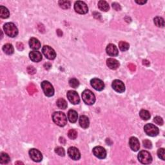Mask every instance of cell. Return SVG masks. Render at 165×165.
Instances as JSON below:
<instances>
[{
	"instance_id": "ba28073f",
	"label": "cell",
	"mask_w": 165,
	"mask_h": 165,
	"mask_svg": "<svg viewBox=\"0 0 165 165\" xmlns=\"http://www.w3.org/2000/svg\"><path fill=\"white\" fill-rule=\"evenodd\" d=\"M42 52L44 54V56H45L47 59L50 60H53L56 57V53L55 52L54 50L51 48L50 46L48 45H44L43 48H42Z\"/></svg>"
},
{
	"instance_id": "9c48e42d",
	"label": "cell",
	"mask_w": 165,
	"mask_h": 165,
	"mask_svg": "<svg viewBox=\"0 0 165 165\" xmlns=\"http://www.w3.org/2000/svg\"><path fill=\"white\" fill-rule=\"evenodd\" d=\"M67 96L69 101L73 104H77L79 103L80 102L79 96L75 91L69 90L67 94Z\"/></svg>"
},
{
	"instance_id": "74e56055",
	"label": "cell",
	"mask_w": 165,
	"mask_h": 165,
	"mask_svg": "<svg viewBox=\"0 0 165 165\" xmlns=\"http://www.w3.org/2000/svg\"><path fill=\"white\" fill-rule=\"evenodd\" d=\"M27 71L28 72V74L32 75V74H34L36 72V70L34 67L30 66L27 68Z\"/></svg>"
},
{
	"instance_id": "836d02e7",
	"label": "cell",
	"mask_w": 165,
	"mask_h": 165,
	"mask_svg": "<svg viewBox=\"0 0 165 165\" xmlns=\"http://www.w3.org/2000/svg\"><path fill=\"white\" fill-rule=\"evenodd\" d=\"M55 152L59 156L63 157L65 155V151L63 148L62 147H57L55 148Z\"/></svg>"
},
{
	"instance_id": "e575fe53",
	"label": "cell",
	"mask_w": 165,
	"mask_h": 165,
	"mask_svg": "<svg viewBox=\"0 0 165 165\" xmlns=\"http://www.w3.org/2000/svg\"><path fill=\"white\" fill-rule=\"evenodd\" d=\"M158 156L159 158H160L161 160L164 161L165 158V152H164V148H159L158 150Z\"/></svg>"
},
{
	"instance_id": "ac0fdd59",
	"label": "cell",
	"mask_w": 165,
	"mask_h": 165,
	"mask_svg": "<svg viewBox=\"0 0 165 165\" xmlns=\"http://www.w3.org/2000/svg\"><path fill=\"white\" fill-rule=\"evenodd\" d=\"M106 65L108 67L109 69L112 70H116L119 67V61L114 58H109L106 60Z\"/></svg>"
},
{
	"instance_id": "1f68e13d",
	"label": "cell",
	"mask_w": 165,
	"mask_h": 165,
	"mask_svg": "<svg viewBox=\"0 0 165 165\" xmlns=\"http://www.w3.org/2000/svg\"><path fill=\"white\" fill-rule=\"evenodd\" d=\"M68 136L70 139H75L77 137V132L76 130H75L74 129H71L69 131V133H68Z\"/></svg>"
},
{
	"instance_id": "52a82bcc",
	"label": "cell",
	"mask_w": 165,
	"mask_h": 165,
	"mask_svg": "<svg viewBox=\"0 0 165 165\" xmlns=\"http://www.w3.org/2000/svg\"><path fill=\"white\" fill-rule=\"evenodd\" d=\"M74 10L75 12L80 14H85L88 12L87 5L81 1H77L75 3Z\"/></svg>"
},
{
	"instance_id": "d590c367",
	"label": "cell",
	"mask_w": 165,
	"mask_h": 165,
	"mask_svg": "<svg viewBox=\"0 0 165 165\" xmlns=\"http://www.w3.org/2000/svg\"><path fill=\"white\" fill-rule=\"evenodd\" d=\"M143 144L144 147H145L146 148L150 149L152 147V142L150 140H148V139L144 140L143 141Z\"/></svg>"
},
{
	"instance_id": "60d3db41",
	"label": "cell",
	"mask_w": 165,
	"mask_h": 165,
	"mask_svg": "<svg viewBox=\"0 0 165 165\" xmlns=\"http://www.w3.org/2000/svg\"><path fill=\"white\" fill-rule=\"evenodd\" d=\"M128 69H130L132 72L135 71V69H136L135 65H134L133 64L130 63V64L128 65Z\"/></svg>"
},
{
	"instance_id": "d6a6232c",
	"label": "cell",
	"mask_w": 165,
	"mask_h": 165,
	"mask_svg": "<svg viewBox=\"0 0 165 165\" xmlns=\"http://www.w3.org/2000/svg\"><path fill=\"white\" fill-rule=\"evenodd\" d=\"M27 91L28 92V93H29L30 95H32L33 94L36 93L38 90L34 85H33V84H30V85H28V86L27 87Z\"/></svg>"
},
{
	"instance_id": "484cf974",
	"label": "cell",
	"mask_w": 165,
	"mask_h": 165,
	"mask_svg": "<svg viewBox=\"0 0 165 165\" xmlns=\"http://www.w3.org/2000/svg\"><path fill=\"white\" fill-rule=\"evenodd\" d=\"M56 104H57V106H58V108H59L60 109H63V110L66 109L68 106L67 101L63 98H59L57 99L56 101Z\"/></svg>"
},
{
	"instance_id": "f1b7e54d",
	"label": "cell",
	"mask_w": 165,
	"mask_h": 165,
	"mask_svg": "<svg viewBox=\"0 0 165 165\" xmlns=\"http://www.w3.org/2000/svg\"><path fill=\"white\" fill-rule=\"evenodd\" d=\"M130 44L128 43L127 42H125L123 41H120L119 43V48L123 52H125L129 49Z\"/></svg>"
},
{
	"instance_id": "4316f807",
	"label": "cell",
	"mask_w": 165,
	"mask_h": 165,
	"mask_svg": "<svg viewBox=\"0 0 165 165\" xmlns=\"http://www.w3.org/2000/svg\"><path fill=\"white\" fill-rule=\"evenodd\" d=\"M154 24H155L157 27L163 28L164 27V21L163 18L161 17H156L154 19Z\"/></svg>"
},
{
	"instance_id": "ffe728a7",
	"label": "cell",
	"mask_w": 165,
	"mask_h": 165,
	"mask_svg": "<svg viewBox=\"0 0 165 165\" xmlns=\"http://www.w3.org/2000/svg\"><path fill=\"white\" fill-rule=\"evenodd\" d=\"M29 45L30 48L34 50H38L41 48L40 41L35 38H32L30 39Z\"/></svg>"
},
{
	"instance_id": "d4e9b609",
	"label": "cell",
	"mask_w": 165,
	"mask_h": 165,
	"mask_svg": "<svg viewBox=\"0 0 165 165\" xmlns=\"http://www.w3.org/2000/svg\"><path fill=\"white\" fill-rule=\"evenodd\" d=\"M10 161V158L7 154L1 152L0 155V163L2 164H8Z\"/></svg>"
},
{
	"instance_id": "e0dca14e",
	"label": "cell",
	"mask_w": 165,
	"mask_h": 165,
	"mask_svg": "<svg viewBox=\"0 0 165 165\" xmlns=\"http://www.w3.org/2000/svg\"><path fill=\"white\" fill-rule=\"evenodd\" d=\"M29 57L30 59L32 60L33 62H36V63H38L41 61L42 60V54L41 52L36 51H34L30 52L29 54Z\"/></svg>"
},
{
	"instance_id": "4fadbf2b",
	"label": "cell",
	"mask_w": 165,
	"mask_h": 165,
	"mask_svg": "<svg viewBox=\"0 0 165 165\" xmlns=\"http://www.w3.org/2000/svg\"><path fill=\"white\" fill-rule=\"evenodd\" d=\"M68 154L70 158L74 161H77L81 158V154L77 148L72 146L68 150Z\"/></svg>"
},
{
	"instance_id": "cb8c5ba5",
	"label": "cell",
	"mask_w": 165,
	"mask_h": 165,
	"mask_svg": "<svg viewBox=\"0 0 165 165\" xmlns=\"http://www.w3.org/2000/svg\"><path fill=\"white\" fill-rule=\"evenodd\" d=\"M10 12L6 7L3 6L0 7V17L3 19H7L9 17Z\"/></svg>"
},
{
	"instance_id": "603a6c76",
	"label": "cell",
	"mask_w": 165,
	"mask_h": 165,
	"mask_svg": "<svg viewBox=\"0 0 165 165\" xmlns=\"http://www.w3.org/2000/svg\"><path fill=\"white\" fill-rule=\"evenodd\" d=\"M98 8L99 10L103 12H107L110 9L108 3L103 0H101L98 2Z\"/></svg>"
},
{
	"instance_id": "9a60e30c",
	"label": "cell",
	"mask_w": 165,
	"mask_h": 165,
	"mask_svg": "<svg viewBox=\"0 0 165 165\" xmlns=\"http://www.w3.org/2000/svg\"><path fill=\"white\" fill-rule=\"evenodd\" d=\"M106 52L108 55L110 56L116 57L119 54L118 49L117 46L114 44H109L106 48Z\"/></svg>"
},
{
	"instance_id": "4dcf8cb0",
	"label": "cell",
	"mask_w": 165,
	"mask_h": 165,
	"mask_svg": "<svg viewBox=\"0 0 165 165\" xmlns=\"http://www.w3.org/2000/svg\"><path fill=\"white\" fill-rule=\"evenodd\" d=\"M69 85L72 88H77L79 85V82L75 78H72L69 80Z\"/></svg>"
},
{
	"instance_id": "83f0119b",
	"label": "cell",
	"mask_w": 165,
	"mask_h": 165,
	"mask_svg": "<svg viewBox=\"0 0 165 165\" xmlns=\"http://www.w3.org/2000/svg\"><path fill=\"white\" fill-rule=\"evenodd\" d=\"M139 116L143 120H145V121H147L151 117L150 112L148 110H141L139 112Z\"/></svg>"
},
{
	"instance_id": "7a4b0ae2",
	"label": "cell",
	"mask_w": 165,
	"mask_h": 165,
	"mask_svg": "<svg viewBox=\"0 0 165 165\" xmlns=\"http://www.w3.org/2000/svg\"><path fill=\"white\" fill-rule=\"evenodd\" d=\"M5 33L10 38H14L18 34V29L13 23H7L3 26Z\"/></svg>"
},
{
	"instance_id": "7bdbcfd3",
	"label": "cell",
	"mask_w": 165,
	"mask_h": 165,
	"mask_svg": "<svg viewBox=\"0 0 165 165\" xmlns=\"http://www.w3.org/2000/svg\"><path fill=\"white\" fill-rule=\"evenodd\" d=\"M147 2L146 1H135V3H137L139 5H144Z\"/></svg>"
},
{
	"instance_id": "d6986e66",
	"label": "cell",
	"mask_w": 165,
	"mask_h": 165,
	"mask_svg": "<svg viewBox=\"0 0 165 165\" xmlns=\"http://www.w3.org/2000/svg\"><path fill=\"white\" fill-rule=\"evenodd\" d=\"M68 119H69L70 123H74L77 121L78 119L77 112L74 110H70L69 112H68Z\"/></svg>"
},
{
	"instance_id": "ab89813d",
	"label": "cell",
	"mask_w": 165,
	"mask_h": 165,
	"mask_svg": "<svg viewBox=\"0 0 165 165\" xmlns=\"http://www.w3.org/2000/svg\"><path fill=\"white\" fill-rule=\"evenodd\" d=\"M17 48L19 50V51H23V48H24V46H23V44L22 43H17Z\"/></svg>"
},
{
	"instance_id": "5bb4252c",
	"label": "cell",
	"mask_w": 165,
	"mask_h": 165,
	"mask_svg": "<svg viewBox=\"0 0 165 165\" xmlns=\"http://www.w3.org/2000/svg\"><path fill=\"white\" fill-rule=\"evenodd\" d=\"M91 86L98 91L103 90L104 88V84L103 81L98 78H94L90 81Z\"/></svg>"
},
{
	"instance_id": "7402d4cb",
	"label": "cell",
	"mask_w": 165,
	"mask_h": 165,
	"mask_svg": "<svg viewBox=\"0 0 165 165\" xmlns=\"http://www.w3.org/2000/svg\"><path fill=\"white\" fill-rule=\"evenodd\" d=\"M3 51L5 54L7 55H12L14 52V48L13 47L12 44L10 43L5 44V45L3 46Z\"/></svg>"
},
{
	"instance_id": "8fae6325",
	"label": "cell",
	"mask_w": 165,
	"mask_h": 165,
	"mask_svg": "<svg viewBox=\"0 0 165 165\" xmlns=\"http://www.w3.org/2000/svg\"><path fill=\"white\" fill-rule=\"evenodd\" d=\"M93 154L96 158L99 159H104L106 156V151L102 146H96L93 148Z\"/></svg>"
},
{
	"instance_id": "f35d334b",
	"label": "cell",
	"mask_w": 165,
	"mask_h": 165,
	"mask_svg": "<svg viewBox=\"0 0 165 165\" xmlns=\"http://www.w3.org/2000/svg\"><path fill=\"white\" fill-rule=\"evenodd\" d=\"M112 7L114 8V9H115L117 11H119V10H121V7L120 6V5L119 3H112Z\"/></svg>"
},
{
	"instance_id": "f546056e",
	"label": "cell",
	"mask_w": 165,
	"mask_h": 165,
	"mask_svg": "<svg viewBox=\"0 0 165 165\" xmlns=\"http://www.w3.org/2000/svg\"><path fill=\"white\" fill-rule=\"evenodd\" d=\"M59 5L62 9H68L71 6V4H70V2L69 1H59Z\"/></svg>"
},
{
	"instance_id": "44dd1931",
	"label": "cell",
	"mask_w": 165,
	"mask_h": 165,
	"mask_svg": "<svg viewBox=\"0 0 165 165\" xmlns=\"http://www.w3.org/2000/svg\"><path fill=\"white\" fill-rule=\"evenodd\" d=\"M79 123L81 127L85 128V129L89 127V125H90V121H89L88 117L86 116H81L79 117Z\"/></svg>"
},
{
	"instance_id": "30bf717a",
	"label": "cell",
	"mask_w": 165,
	"mask_h": 165,
	"mask_svg": "<svg viewBox=\"0 0 165 165\" xmlns=\"http://www.w3.org/2000/svg\"><path fill=\"white\" fill-rule=\"evenodd\" d=\"M29 156L34 162H40L43 159V155L40 150L35 148H32L29 150Z\"/></svg>"
},
{
	"instance_id": "f6af8a7d",
	"label": "cell",
	"mask_w": 165,
	"mask_h": 165,
	"mask_svg": "<svg viewBox=\"0 0 165 165\" xmlns=\"http://www.w3.org/2000/svg\"><path fill=\"white\" fill-rule=\"evenodd\" d=\"M23 164V163H22V162H17V163H15V164Z\"/></svg>"
},
{
	"instance_id": "8992f818",
	"label": "cell",
	"mask_w": 165,
	"mask_h": 165,
	"mask_svg": "<svg viewBox=\"0 0 165 165\" xmlns=\"http://www.w3.org/2000/svg\"><path fill=\"white\" fill-rule=\"evenodd\" d=\"M144 130L148 135L150 137H155L159 134V128L153 124L148 123L144 127Z\"/></svg>"
},
{
	"instance_id": "b9f144b4",
	"label": "cell",
	"mask_w": 165,
	"mask_h": 165,
	"mask_svg": "<svg viewBox=\"0 0 165 165\" xmlns=\"http://www.w3.org/2000/svg\"><path fill=\"white\" fill-rule=\"evenodd\" d=\"M143 64L145 65V66L148 67L150 65V61H148L147 59H144L143 61Z\"/></svg>"
},
{
	"instance_id": "277c9868",
	"label": "cell",
	"mask_w": 165,
	"mask_h": 165,
	"mask_svg": "<svg viewBox=\"0 0 165 165\" xmlns=\"http://www.w3.org/2000/svg\"><path fill=\"white\" fill-rule=\"evenodd\" d=\"M137 158L139 162L144 164H148L152 163V157L148 151L142 150L138 154Z\"/></svg>"
},
{
	"instance_id": "2e32d148",
	"label": "cell",
	"mask_w": 165,
	"mask_h": 165,
	"mask_svg": "<svg viewBox=\"0 0 165 165\" xmlns=\"http://www.w3.org/2000/svg\"><path fill=\"white\" fill-rule=\"evenodd\" d=\"M129 146L133 151L137 152L140 148V143L138 139L135 137H130L129 139Z\"/></svg>"
},
{
	"instance_id": "7c38bea8",
	"label": "cell",
	"mask_w": 165,
	"mask_h": 165,
	"mask_svg": "<svg viewBox=\"0 0 165 165\" xmlns=\"http://www.w3.org/2000/svg\"><path fill=\"white\" fill-rule=\"evenodd\" d=\"M112 88L115 91L118 93H123L125 91V86L124 83L121 80L116 79L114 80L112 84Z\"/></svg>"
},
{
	"instance_id": "6da1fadb",
	"label": "cell",
	"mask_w": 165,
	"mask_h": 165,
	"mask_svg": "<svg viewBox=\"0 0 165 165\" xmlns=\"http://www.w3.org/2000/svg\"><path fill=\"white\" fill-rule=\"evenodd\" d=\"M52 120L55 124L61 127H65L67 123V117L66 115L61 112H55L52 114Z\"/></svg>"
},
{
	"instance_id": "3957f363",
	"label": "cell",
	"mask_w": 165,
	"mask_h": 165,
	"mask_svg": "<svg viewBox=\"0 0 165 165\" xmlns=\"http://www.w3.org/2000/svg\"><path fill=\"white\" fill-rule=\"evenodd\" d=\"M83 101L88 105H92L96 102V96L90 90H85L82 93Z\"/></svg>"
},
{
	"instance_id": "8d00e7d4",
	"label": "cell",
	"mask_w": 165,
	"mask_h": 165,
	"mask_svg": "<svg viewBox=\"0 0 165 165\" xmlns=\"http://www.w3.org/2000/svg\"><path fill=\"white\" fill-rule=\"evenodd\" d=\"M154 121L155 122V123H156L157 125H163V119L161 118V117L159 116H156L154 117Z\"/></svg>"
},
{
	"instance_id": "ee69618b",
	"label": "cell",
	"mask_w": 165,
	"mask_h": 165,
	"mask_svg": "<svg viewBox=\"0 0 165 165\" xmlns=\"http://www.w3.org/2000/svg\"><path fill=\"white\" fill-rule=\"evenodd\" d=\"M57 35H58L59 36H61L63 35L62 31H61L59 29H58V30H57Z\"/></svg>"
},
{
	"instance_id": "5b68a950",
	"label": "cell",
	"mask_w": 165,
	"mask_h": 165,
	"mask_svg": "<svg viewBox=\"0 0 165 165\" xmlns=\"http://www.w3.org/2000/svg\"><path fill=\"white\" fill-rule=\"evenodd\" d=\"M41 85L44 95L47 97H52L54 96V88L51 83L47 81H44L41 83Z\"/></svg>"
}]
</instances>
